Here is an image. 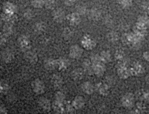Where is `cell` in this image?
Returning a JSON list of instances; mask_svg holds the SVG:
<instances>
[{
	"instance_id": "obj_1",
	"label": "cell",
	"mask_w": 149,
	"mask_h": 114,
	"mask_svg": "<svg viewBox=\"0 0 149 114\" xmlns=\"http://www.w3.org/2000/svg\"><path fill=\"white\" fill-rule=\"evenodd\" d=\"M143 39V38L134 33H125L122 37V41L124 44L134 48H138Z\"/></svg>"
},
{
	"instance_id": "obj_2",
	"label": "cell",
	"mask_w": 149,
	"mask_h": 114,
	"mask_svg": "<svg viewBox=\"0 0 149 114\" xmlns=\"http://www.w3.org/2000/svg\"><path fill=\"white\" fill-rule=\"evenodd\" d=\"M81 46L87 50H91L96 46L95 40L90 35L85 34L81 39Z\"/></svg>"
},
{
	"instance_id": "obj_3",
	"label": "cell",
	"mask_w": 149,
	"mask_h": 114,
	"mask_svg": "<svg viewBox=\"0 0 149 114\" xmlns=\"http://www.w3.org/2000/svg\"><path fill=\"white\" fill-rule=\"evenodd\" d=\"M31 87L33 91L38 95L44 94L45 91V86L44 82L39 79H36L31 82Z\"/></svg>"
},
{
	"instance_id": "obj_4",
	"label": "cell",
	"mask_w": 149,
	"mask_h": 114,
	"mask_svg": "<svg viewBox=\"0 0 149 114\" xmlns=\"http://www.w3.org/2000/svg\"><path fill=\"white\" fill-rule=\"evenodd\" d=\"M17 44L22 51L26 52L30 49V40L26 35H21L17 38Z\"/></svg>"
},
{
	"instance_id": "obj_5",
	"label": "cell",
	"mask_w": 149,
	"mask_h": 114,
	"mask_svg": "<svg viewBox=\"0 0 149 114\" xmlns=\"http://www.w3.org/2000/svg\"><path fill=\"white\" fill-rule=\"evenodd\" d=\"M122 106L126 108L132 107L134 104V96L131 92H128L125 94L120 99Z\"/></svg>"
},
{
	"instance_id": "obj_6",
	"label": "cell",
	"mask_w": 149,
	"mask_h": 114,
	"mask_svg": "<svg viewBox=\"0 0 149 114\" xmlns=\"http://www.w3.org/2000/svg\"><path fill=\"white\" fill-rule=\"evenodd\" d=\"M130 74L133 76H138L143 74L144 68L143 65L139 62H136L132 64L129 68Z\"/></svg>"
},
{
	"instance_id": "obj_7",
	"label": "cell",
	"mask_w": 149,
	"mask_h": 114,
	"mask_svg": "<svg viewBox=\"0 0 149 114\" xmlns=\"http://www.w3.org/2000/svg\"><path fill=\"white\" fill-rule=\"evenodd\" d=\"M83 54L82 48L78 45H73L69 48V56L74 59H79Z\"/></svg>"
},
{
	"instance_id": "obj_8",
	"label": "cell",
	"mask_w": 149,
	"mask_h": 114,
	"mask_svg": "<svg viewBox=\"0 0 149 114\" xmlns=\"http://www.w3.org/2000/svg\"><path fill=\"white\" fill-rule=\"evenodd\" d=\"M66 20L68 23L72 26H76L80 24L81 22L80 15L77 12H73L68 14L66 16Z\"/></svg>"
},
{
	"instance_id": "obj_9",
	"label": "cell",
	"mask_w": 149,
	"mask_h": 114,
	"mask_svg": "<svg viewBox=\"0 0 149 114\" xmlns=\"http://www.w3.org/2000/svg\"><path fill=\"white\" fill-rule=\"evenodd\" d=\"M95 90L102 96H107L109 93V87L104 82H99L95 86Z\"/></svg>"
},
{
	"instance_id": "obj_10",
	"label": "cell",
	"mask_w": 149,
	"mask_h": 114,
	"mask_svg": "<svg viewBox=\"0 0 149 114\" xmlns=\"http://www.w3.org/2000/svg\"><path fill=\"white\" fill-rule=\"evenodd\" d=\"M24 58L26 61L31 64H35L38 60V57L37 53L30 49L24 52Z\"/></svg>"
},
{
	"instance_id": "obj_11",
	"label": "cell",
	"mask_w": 149,
	"mask_h": 114,
	"mask_svg": "<svg viewBox=\"0 0 149 114\" xmlns=\"http://www.w3.org/2000/svg\"><path fill=\"white\" fill-rule=\"evenodd\" d=\"M52 16L54 20L57 23H62L65 19V13L61 8L55 9L52 13Z\"/></svg>"
},
{
	"instance_id": "obj_12",
	"label": "cell",
	"mask_w": 149,
	"mask_h": 114,
	"mask_svg": "<svg viewBox=\"0 0 149 114\" xmlns=\"http://www.w3.org/2000/svg\"><path fill=\"white\" fill-rule=\"evenodd\" d=\"M1 56L3 61L6 63L11 62L15 58V54L9 48H6L2 51Z\"/></svg>"
},
{
	"instance_id": "obj_13",
	"label": "cell",
	"mask_w": 149,
	"mask_h": 114,
	"mask_svg": "<svg viewBox=\"0 0 149 114\" xmlns=\"http://www.w3.org/2000/svg\"><path fill=\"white\" fill-rule=\"evenodd\" d=\"M93 70L94 74L97 77L102 76L106 70V67L104 63L100 62L96 64L93 65Z\"/></svg>"
},
{
	"instance_id": "obj_14",
	"label": "cell",
	"mask_w": 149,
	"mask_h": 114,
	"mask_svg": "<svg viewBox=\"0 0 149 114\" xmlns=\"http://www.w3.org/2000/svg\"><path fill=\"white\" fill-rule=\"evenodd\" d=\"M57 65H58V69L59 70L63 71L65 70L70 65V60L65 58V57H59L57 59Z\"/></svg>"
},
{
	"instance_id": "obj_15",
	"label": "cell",
	"mask_w": 149,
	"mask_h": 114,
	"mask_svg": "<svg viewBox=\"0 0 149 114\" xmlns=\"http://www.w3.org/2000/svg\"><path fill=\"white\" fill-rule=\"evenodd\" d=\"M44 66L48 70H53L58 68L57 60L51 58L45 59L44 61Z\"/></svg>"
},
{
	"instance_id": "obj_16",
	"label": "cell",
	"mask_w": 149,
	"mask_h": 114,
	"mask_svg": "<svg viewBox=\"0 0 149 114\" xmlns=\"http://www.w3.org/2000/svg\"><path fill=\"white\" fill-rule=\"evenodd\" d=\"M2 10L5 13L15 14L16 12L17 8L14 3L10 2H6L3 4Z\"/></svg>"
},
{
	"instance_id": "obj_17",
	"label": "cell",
	"mask_w": 149,
	"mask_h": 114,
	"mask_svg": "<svg viewBox=\"0 0 149 114\" xmlns=\"http://www.w3.org/2000/svg\"><path fill=\"white\" fill-rule=\"evenodd\" d=\"M38 105L45 111H49L52 107V104L50 101L45 97L40 98L38 101Z\"/></svg>"
},
{
	"instance_id": "obj_18",
	"label": "cell",
	"mask_w": 149,
	"mask_h": 114,
	"mask_svg": "<svg viewBox=\"0 0 149 114\" xmlns=\"http://www.w3.org/2000/svg\"><path fill=\"white\" fill-rule=\"evenodd\" d=\"M82 68L84 70L85 73H87L89 75H92L94 74L93 70V64L88 59H85L82 62Z\"/></svg>"
},
{
	"instance_id": "obj_19",
	"label": "cell",
	"mask_w": 149,
	"mask_h": 114,
	"mask_svg": "<svg viewBox=\"0 0 149 114\" xmlns=\"http://www.w3.org/2000/svg\"><path fill=\"white\" fill-rule=\"evenodd\" d=\"M84 70L83 68H76L71 72V77L74 81L81 80L84 76Z\"/></svg>"
},
{
	"instance_id": "obj_20",
	"label": "cell",
	"mask_w": 149,
	"mask_h": 114,
	"mask_svg": "<svg viewBox=\"0 0 149 114\" xmlns=\"http://www.w3.org/2000/svg\"><path fill=\"white\" fill-rule=\"evenodd\" d=\"M52 108L54 111L56 113H64L66 112L63 103L56 100H55L52 102Z\"/></svg>"
},
{
	"instance_id": "obj_21",
	"label": "cell",
	"mask_w": 149,
	"mask_h": 114,
	"mask_svg": "<svg viewBox=\"0 0 149 114\" xmlns=\"http://www.w3.org/2000/svg\"><path fill=\"white\" fill-rule=\"evenodd\" d=\"M1 19L2 20L6 22V23H9V24H13L15 23L17 19V15L15 14H8L2 12L1 14Z\"/></svg>"
},
{
	"instance_id": "obj_22",
	"label": "cell",
	"mask_w": 149,
	"mask_h": 114,
	"mask_svg": "<svg viewBox=\"0 0 149 114\" xmlns=\"http://www.w3.org/2000/svg\"><path fill=\"white\" fill-rule=\"evenodd\" d=\"M88 18L91 20H97L101 17L100 10L96 8H92L88 10Z\"/></svg>"
},
{
	"instance_id": "obj_23",
	"label": "cell",
	"mask_w": 149,
	"mask_h": 114,
	"mask_svg": "<svg viewBox=\"0 0 149 114\" xmlns=\"http://www.w3.org/2000/svg\"><path fill=\"white\" fill-rule=\"evenodd\" d=\"M51 81L52 85L55 88H61L63 84V81L62 77L58 74L52 75V76L51 77Z\"/></svg>"
},
{
	"instance_id": "obj_24",
	"label": "cell",
	"mask_w": 149,
	"mask_h": 114,
	"mask_svg": "<svg viewBox=\"0 0 149 114\" xmlns=\"http://www.w3.org/2000/svg\"><path fill=\"white\" fill-rule=\"evenodd\" d=\"M81 88L85 94L88 95L92 94L95 90V87L90 81L84 82L81 86Z\"/></svg>"
},
{
	"instance_id": "obj_25",
	"label": "cell",
	"mask_w": 149,
	"mask_h": 114,
	"mask_svg": "<svg viewBox=\"0 0 149 114\" xmlns=\"http://www.w3.org/2000/svg\"><path fill=\"white\" fill-rule=\"evenodd\" d=\"M72 104L75 109H80L84 107L85 101L81 96H76L72 101Z\"/></svg>"
},
{
	"instance_id": "obj_26",
	"label": "cell",
	"mask_w": 149,
	"mask_h": 114,
	"mask_svg": "<svg viewBox=\"0 0 149 114\" xmlns=\"http://www.w3.org/2000/svg\"><path fill=\"white\" fill-rule=\"evenodd\" d=\"M47 28L46 24L42 21L36 22L33 26L34 31L38 34H41L44 33Z\"/></svg>"
},
{
	"instance_id": "obj_27",
	"label": "cell",
	"mask_w": 149,
	"mask_h": 114,
	"mask_svg": "<svg viewBox=\"0 0 149 114\" xmlns=\"http://www.w3.org/2000/svg\"><path fill=\"white\" fill-rule=\"evenodd\" d=\"M139 26L147 28L149 26V18L147 16H141L137 19L136 23Z\"/></svg>"
},
{
	"instance_id": "obj_28",
	"label": "cell",
	"mask_w": 149,
	"mask_h": 114,
	"mask_svg": "<svg viewBox=\"0 0 149 114\" xmlns=\"http://www.w3.org/2000/svg\"><path fill=\"white\" fill-rule=\"evenodd\" d=\"M100 56L101 61L104 63H109L112 59L111 54L108 51H102V52H101Z\"/></svg>"
},
{
	"instance_id": "obj_29",
	"label": "cell",
	"mask_w": 149,
	"mask_h": 114,
	"mask_svg": "<svg viewBox=\"0 0 149 114\" xmlns=\"http://www.w3.org/2000/svg\"><path fill=\"white\" fill-rule=\"evenodd\" d=\"M107 38L108 40V41L111 42H117L119 39V35L118 33H116L115 31H111L108 33L107 34Z\"/></svg>"
},
{
	"instance_id": "obj_30",
	"label": "cell",
	"mask_w": 149,
	"mask_h": 114,
	"mask_svg": "<svg viewBox=\"0 0 149 114\" xmlns=\"http://www.w3.org/2000/svg\"><path fill=\"white\" fill-rule=\"evenodd\" d=\"M137 98L139 99L145 100L149 103V91H144V90H140L137 92L136 94Z\"/></svg>"
},
{
	"instance_id": "obj_31",
	"label": "cell",
	"mask_w": 149,
	"mask_h": 114,
	"mask_svg": "<svg viewBox=\"0 0 149 114\" xmlns=\"http://www.w3.org/2000/svg\"><path fill=\"white\" fill-rule=\"evenodd\" d=\"M14 29L12 24L6 23L4 24L3 27H2V32L3 34H6V35L9 36L10 35L13 33Z\"/></svg>"
},
{
	"instance_id": "obj_32",
	"label": "cell",
	"mask_w": 149,
	"mask_h": 114,
	"mask_svg": "<svg viewBox=\"0 0 149 114\" xmlns=\"http://www.w3.org/2000/svg\"><path fill=\"white\" fill-rule=\"evenodd\" d=\"M10 86L4 80H2L0 83V91L1 93L2 94H6L9 90Z\"/></svg>"
},
{
	"instance_id": "obj_33",
	"label": "cell",
	"mask_w": 149,
	"mask_h": 114,
	"mask_svg": "<svg viewBox=\"0 0 149 114\" xmlns=\"http://www.w3.org/2000/svg\"><path fill=\"white\" fill-rule=\"evenodd\" d=\"M146 109V106L142 102H139L136 104V108L134 110V112L132 113H142Z\"/></svg>"
},
{
	"instance_id": "obj_34",
	"label": "cell",
	"mask_w": 149,
	"mask_h": 114,
	"mask_svg": "<svg viewBox=\"0 0 149 114\" xmlns=\"http://www.w3.org/2000/svg\"><path fill=\"white\" fill-rule=\"evenodd\" d=\"M73 36V32L72 30L68 27L65 28L62 31V37L65 40H69Z\"/></svg>"
},
{
	"instance_id": "obj_35",
	"label": "cell",
	"mask_w": 149,
	"mask_h": 114,
	"mask_svg": "<svg viewBox=\"0 0 149 114\" xmlns=\"http://www.w3.org/2000/svg\"><path fill=\"white\" fill-rule=\"evenodd\" d=\"M44 6L48 10L54 9L55 7V0H44Z\"/></svg>"
},
{
	"instance_id": "obj_36",
	"label": "cell",
	"mask_w": 149,
	"mask_h": 114,
	"mask_svg": "<svg viewBox=\"0 0 149 114\" xmlns=\"http://www.w3.org/2000/svg\"><path fill=\"white\" fill-rule=\"evenodd\" d=\"M133 0H118L119 5L123 8H127L132 6Z\"/></svg>"
},
{
	"instance_id": "obj_37",
	"label": "cell",
	"mask_w": 149,
	"mask_h": 114,
	"mask_svg": "<svg viewBox=\"0 0 149 114\" xmlns=\"http://www.w3.org/2000/svg\"><path fill=\"white\" fill-rule=\"evenodd\" d=\"M65 111L66 112L69 113H73L74 111V108L72 104V102H70L69 101H67L66 102H65Z\"/></svg>"
},
{
	"instance_id": "obj_38",
	"label": "cell",
	"mask_w": 149,
	"mask_h": 114,
	"mask_svg": "<svg viewBox=\"0 0 149 114\" xmlns=\"http://www.w3.org/2000/svg\"><path fill=\"white\" fill-rule=\"evenodd\" d=\"M34 15L33 11L30 9H27L25 10L23 12V17L25 19L27 20L32 19L34 17Z\"/></svg>"
},
{
	"instance_id": "obj_39",
	"label": "cell",
	"mask_w": 149,
	"mask_h": 114,
	"mask_svg": "<svg viewBox=\"0 0 149 114\" xmlns=\"http://www.w3.org/2000/svg\"><path fill=\"white\" fill-rule=\"evenodd\" d=\"M114 56H115V59L117 60L118 61H120V60H122L125 59V53L121 49L116 50V52H115Z\"/></svg>"
},
{
	"instance_id": "obj_40",
	"label": "cell",
	"mask_w": 149,
	"mask_h": 114,
	"mask_svg": "<svg viewBox=\"0 0 149 114\" xmlns=\"http://www.w3.org/2000/svg\"><path fill=\"white\" fill-rule=\"evenodd\" d=\"M44 0H31V5L35 8H41L44 6Z\"/></svg>"
},
{
	"instance_id": "obj_41",
	"label": "cell",
	"mask_w": 149,
	"mask_h": 114,
	"mask_svg": "<svg viewBox=\"0 0 149 114\" xmlns=\"http://www.w3.org/2000/svg\"><path fill=\"white\" fill-rule=\"evenodd\" d=\"M65 95L63 92L60 91H58L55 94V99L56 101L63 102L65 101Z\"/></svg>"
},
{
	"instance_id": "obj_42",
	"label": "cell",
	"mask_w": 149,
	"mask_h": 114,
	"mask_svg": "<svg viewBox=\"0 0 149 114\" xmlns=\"http://www.w3.org/2000/svg\"><path fill=\"white\" fill-rule=\"evenodd\" d=\"M76 12L80 15H84L87 14L88 10L84 5H79L76 7Z\"/></svg>"
},
{
	"instance_id": "obj_43",
	"label": "cell",
	"mask_w": 149,
	"mask_h": 114,
	"mask_svg": "<svg viewBox=\"0 0 149 114\" xmlns=\"http://www.w3.org/2000/svg\"><path fill=\"white\" fill-rule=\"evenodd\" d=\"M90 60L91 61V62L93 63V65L96 64L97 63H99L100 62H102L101 60L100 55H98L97 54H92L90 56Z\"/></svg>"
},
{
	"instance_id": "obj_44",
	"label": "cell",
	"mask_w": 149,
	"mask_h": 114,
	"mask_svg": "<svg viewBox=\"0 0 149 114\" xmlns=\"http://www.w3.org/2000/svg\"><path fill=\"white\" fill-rule=\"evenodd\" d=\"M105 83L109 87H110V86H112V85L114 84L115 81H114L112 77L108 76V77H106L105 80Z\"/></svg>"
},
{
	"instance_id": "obj_45",
	"label": "cell",
	"mask_w": 149,
	"mask_h": 114,
	"mask_svg": "<svg viewBox=\"0 0 149 114\" xmlns=\"http://www.w3.org/2000/svg\"><path fill=\"white\" fill-rule=\"evenodd\" d=\"M7 37H8V35L3 34V33H1V41H0L1 45H3V44H5L6 42Z\"/></svg>"
},
{
	"instance_id": "obj_46",
	"label": "cell",
	"mask_w": 149,
	"mask_h": 114,
	"mask_svg": "<svg viewBox=\"0 0 149 114\" xmlns=\"http://www.w3.org/2000/svg\"><path fill=\"white\" fill-rule=\"evenodd\" d=\"M143 9L147 13V14L149 15V2H146L143 3L142 5Z\"/></svg>"
},
{
	"instance_id": "obj_47",
	"label": "cell",
	"mask_w": 149,
	"mask_h": 114,
	"mask_svg": "<svg viewBox=\"0 0 149 114\" xmlns=\"http://www.w3.org/2000/svg\"><path fill=\"white\" fill-rule=\"evenodd\" d=\"M77 0H64V3L67 6H72L77 2Z\"/></svg>"
},
{
	"instance_id": "obj_48",
	"label": "cell",
	"mask_w": 149,
	"mask_h": 114,
	"mask_svg": "<svg viewBox=\"0 0 149 114\" xmlns=\"http://www.w3.org/2000/svg\"><path fill=\"white\" fill-rule=\"evenodd\" d=\"M143 58L145 60L149 62V50L144 51L143 54Z\"/></svg>"
},
{
	"instance_id": "obj_49",
	"label": "cell",
	"mask_w": 149,
	"mask_h": 114,
	"mask_svg": "<svg viewBox=\"0 0 149 114\" xmlns=\"http://www.w3.org/2000/svg\"><path fill=\"white\" fill-rule=\"evenodd\" d=\"M0 113H3V114H6L8 113V110L2 104L1 105V106H0Z\"/></svg>"
},
{
	"instance_id": "obj_50",
	"label": "cell",
	"mask_w": 149,
	"mask_h": 114,
	"mask_svg": "<svg viewBox=\"0 0 149 114\" xmlns=\"http://www.w3.org/2000/svg\"><path fill=\"white\" fill-rule=\"evenodd\" d=\"M145 80H146V83L149 85V74H148L146 76V78H145Z\"/></svg>"
}]
</instances>
